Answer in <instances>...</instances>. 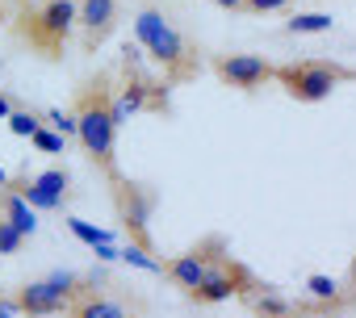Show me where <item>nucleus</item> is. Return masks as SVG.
Returning <instances> with one entry per match:
<instances>
[{"label": "nucleus", "instance_id": "nucleus-1", "mask_svg": "<svg viewBox=\"0 0 356 318\" xmlns=\"http://www.w3.org/2000/svg\"><path fill=\"white\" fill-rule=\"evenodd\" d=\"M118 117H113V92H109V76L92 80L80 88L76 101V138L84 147V155L113 181L118 164H113V151H118Z\"/></svg>", "mask_w": 356, "mask_h": 318}, {"label": "nucleus", "instance_id": "nucleus-2", "mask_svg": "<svg viewBox=\"0 0 356 318\" xmlns=\"http://www.w3.org/2000/svg\"><path fill=\"white\" fill-rule=\"evenodd\" d=\"M134 38H138V47L151 55V63L163 67V80H168V84H181V80H189V76L197 72V59H193L185 34L176 30L163 13L138 9V17H134Z\"/></svg>", "mask_w": 356, "mask_h": 318}, {"label": "nucleus", "instance_id": "nucleus-3", "mask_svg": "<svg viewBox=\"0 0 356 318\" xmlns=\"http://www.w3.org/2000/svg\"><path fill=\"white\" fill-rule=\"evenodd\" d=\"M273 80H281V88L302 101V105H318L327 101L343 80H356L352 67H339V63H327V59H302V63H281L273 72Z\"/></svg>", "mask_w": 356, "mask_h": 318}, {"label": "nucleus", "instance_id": "nucleus-4", "mask_svg": "<svg viewBox=\"0 0 356 318\" xmlns=\"http://www.w3.org/2000/svg\"><path fill=\"white\" fill-rule=\"evenodd\" d=\"M80 289H84L80 276H51V281L22 285V289L13 293V301H17V314H26V318H55V314L67 310V301H72Z\"/></svg>", "mask_w": 356, "mask_h": 318}, {"label": "nucleus", "instance_id": "nucleus-5", "mask_svg": "<svg viewBox=\"0 0 356 318\" xmlns=\"http://www.w3.org/2000/svg\"><path fill=\"white\" fill-rule=\"evenodd\" d=\"M222 256H227V243H222V235H210L206 243H197V247H189V251H181V256L163 260V264H159V276H168L176 289L193 293V289L206 281V272H210V268H214Z\"/></svg>", "mask_w": 356, "mask_h": 318}, {"label": "nucleus", "instance_id": "nucleus-6", "mask_svg": "<svg viewBox=\"0 0 356 318\" xmlns=\"http://www.w3.org/2000/svg\"><path fill=\"white\" fill-rule=\"evenodd\" d=\"M72 30H76V0H47L30 17V42L47 51V59H55V51L67 42Z\"/></svg>", "mask_w": 356, "mask_h": 318}, {"label": "nucleus", "instance_id": "nucleus-7", "mask_svg": "<svg viewBox=\"0 0 356 318\" xmlns=\"http://www.w3.org/2000/svg\"><path fill=\"white\" fill-rule=\"evenodd\" d=\"M252 285H256V276H252L239 260L222 256V260L206 272V281H202L189 297H193L197 306H218V301H227V297H243Z\"/></svg>", "mask_w": 356, "mask_h": 318}, {"label": "nucleus", "instance_id": "nucleus-8", "mask_svg": "<svg viewBox=\"0 0 356 318\" xmlns=\"http://www.w3.org/2000/svg\"><path fill=\"white\" fill-rule=\"evenodd\" d=\"M151 193L143 185H130L126 176H113V206H118V218L126 222V235L130 243H138L143 251H151V235H147V214H151Z\"/></svg>", "mask_w": 356, "mask_h": 318}, {"label": "nucleus", "instance_id": "nucleus-9", "mask_svg": "<svg viewBox=\"0 0 356 318\" xmlns=\"http://www.w3.org/2000/svg\"><path fill=\"white\" fill-rule=\"evenodd\" d=\"M273 63L268 59H260V55H218L214 59V76L222 80V84H231V88H239V92H256V88H264L268 80H273Z\"/></svg>", "mask_w": 356, "mask_h": 318}, {"label": "nucleus", "instance_id": "nucleus-10", "mask_svg": "<svg viewBox=\"0 0 356 318\" xmlns=\"http://www.w3.org/2000/svg\"><path fill=\"white\" fill-rule=\"evenodd\" d=\"M63 318H138V310L126 297H113V293H105V289L84 281V289L67 301Z\"/></svg>", "mask_w": 356, "mask_h": 318}, {"label": "nucleus", "instance_id": "nucleus-11", "mask_svg": "<svg viewBox=\"0 0 356 318\" xmlns=\"http://www.w3.org/2000/svg\"><path fill=\"white\" fill-rule=\"evenodd\" d=\"M118 22V0H80L76 5V26L84 30V47L97 51Z\"/></svg>", "mask_w": 356, "mask_h": 318}, {"label": "nucleus", "instance_id": "nucleus-12", "mask_svg": "<svg viewBox=\"0 0 356 318\" xmlns=\"http://www.w3.org/2000/svg\"><path fill=\"white\" fill-rule=\"evenodd\" d=\"M243 301H248V310L256 314V318H306V306H298V301H289L281 289H273V285H252L248 293H243Z\"/></svg>", "mask_w": 356, "mask_h": 318}, {"label": "nucleus", "instance_id": "nucleus-13", "mask_svg": "<svg viewBox=\"0 0 356 318\" xmlns=\"http://www.w3.org/2000/svg\"><path fill=\"white\" fill-rule=\"evenodd\" d=\"M155 84L147 80V76H138V72H130V80L122 84V92L113 97V117H118V126H126L134 113H143V109H151V105H159L155 101Z\"/></svg>", "mask_w": 356, "mask_h": 318}, {"label": "nucleus", "instance_id": "nucleus-14", "mask_svg": "<svg viewBox=\"0 0 356 318\" xmlns=\"http://www.w3.org/2000/svg\"><path fill=\"white\" fill-rule=\"evenodd\" d=\"M0 218H9L26 239L34 235V226H38V218H34V206L22 197V193H13V189H0Z\"/></svg>", "mask_w": 356, "mask_h": 318}, {"label": "nucleus", "instance_id": "nucleus-15", "mask_svg": "<svg viewBox=\"0 0 356 318\" xmlns=\"http://www.w3.org/2000/svg\"><path fill=\"white\" fill-rule=\"evenodd\" d=\"M306 289H310L314 301H323V306H331V310H343V306H348V293H339V281H331V276H323V272L306 276Z\"/></svg>", "mask_w": 356, "mask_h": 318}, {"label": "nucleus", "instance_id": "nucleus-16", "mask_svg": "<svg viewBox=\"0 0 356 318\" xmlns=\"http://www.w3.org/2000/svg\"><path fill=\"white\" fill-rule=\"evenodd\" d=\"M335 26V17L331 13H293L289 22H285V30L289 34H327Z\"/></svg>", "mask_w": 356, "mask_h": 318}, {"label": "nucleus", "instance_id": "nucleus-17", "mask_svg": "<svg viewBox=\"0 0 356 318\" xmlns=\"http://www.w3.org/2000/svg\"><path fill=\"white\" fill-rule=\"evenodd\" d=\"M30 142H34L42 155H63V151H67V138H63V134H55V130H47V122L30 134Z\"/></svg>", "mask_w": 356, "mask_h": 318}, {"label": "nucleus", "instance_id": "nucleus-18", "mask_svg": "<svg viewBox=\"0 0 356 318\" xmlns=\"http://www.w3.org/2000/svg\"><path fill=\"white\" fill-rule=\"evenodd\" d=\"M5 122H9V130H13L17 138H30V134L42 126V117H38V113H30V109H17V105H13V113H9Z\"/></svg>", "mask_w": 356, "mask_h": 318}, {"label": "nucleus", "instance_id": "nucleus-19", "mask_svg": "<svg viewBox=\"0 0 356 318\" xmlns=\"http://www.w3.org/2000/svg\"><path fill=\"white\" fill-rule=\"evenodd\" d=\"M22 243H26V235H22L9 218H0V256H17Z\"/></svg>", "mask_w": 356, "mask_h": 318}, {"label": "nucleus", "instance_id": "nucleus-20", "mask_svg": "<svg viewBox=\"0 0 356 318\" xmlns=\"http://www.w3.org/2000/svg\"><path fill=\"white\" fill-rule=\"evenodd\" d=\"M67 226H72V235H76V239H84L88 247L109 243V231H97V226H88V222H80V218H67Z\"/></svg>", "mask_w": 356, "mask_h": 318}, {"label": "nucleus", "instance_id": "nucleus-21", "mask_svg": "<svg viewBox=\"0 0 356 318\" xmlns=\"http://www.w3.org/2000/svg\"><path fill=\"white\" fill-rule=\"evenodd\" d=\"M47 122L63 134V138H76V113H63V109H51L47 113Z\"/></svg>", "mask_w": 356, "mask_h": 318}, {"label": "nucleus", "instance_id": "nucleus-22", "mask_svg": "<svg viewBox=\"0 0 356 318\" xmlns=\"http://www.w3.org/2000/svg\"><path fill=\"white\" fill-rule=\"evenodd\" d=\"M281 9H289V0H243V13H281Z\"/></svg>", "mask_w": 356, "mask_h": 318}, {"label": "nucleus", "instance_id": "nucleus-23", "mask_svg": "<svg viewBox=\"0 0 356 318\" xmlns=\"http://www.w3.org/2000/svg\"><path fill=\"white\" fill-rule=\"evenodd\" d=\"M0 318H17V301L13 297H0Z\"/></svg>", "mask_w": 356, "mask_h": 318}, {"label": "nucleus", "instance_id": "nucleus-24", "mask_svg": "<svg viewBox=\"0 0 356 318\" xmlns=\"http://www.w3.org/2000/svg\"><path fill=\"white\" fill-rule=\"evenodd\" d=\"M218 9H231V13H243V0H214Z\"/></svg>", "mask_w": 356, "mask_h": 318}, {"label": "nucleus", "instance_id": "nucleus-25", "mask_svg": "<svg viewBox=\"0 0 356 318\" xmlns=\"http://www.w3.org/2000/svg\"><path fill=\"white\" fill-rule=\"evenodd\" d=\"M9 113H13V101H9V97H5V92H0V122H5V117H9Z\"/></svg>", "mask_w": 356, "mask_h": 318}, {"label": "nucleus", "instance_id": "nucleus-26", "mask_svg": "<svg viewBox=\"0 0 356 318\" xmlns=\"http://www.w3.org/2000/svg\"><path fill=\"white\" fill-rule=\"evenodd\" d=\"M9 185H13V176H9L5 168H0V189H9Z\"/></svg>", "mask_w": 356, "mask_h": 318}, {"label": "nucleus", "instance_id": "nucleus-27", "mask_svg": "<svg viewBox=\"0 0 356 318\" xmlns=\"http://www.w3.org/2000/svg\"><path fill=\"white\" fill-rule=\"evenodd\" d=\"M352 285H356V256H352Z\"/></svg>", "mask_w": 356, "mask_h": 318}]
</instances>
